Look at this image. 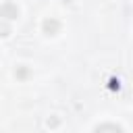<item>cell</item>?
<instances>
[{
  "label": "cell",
  "instance_id": "6da1fadb",
  "mask_svg": "<svg viewBox=\"0 0 133 133\" xmlns=\"http://www.w3.org/2000/svg\"><path fill=\"white\" fill-rule=\"evenodd\" d=\"M42 31H44L46 35H56V33L60 31V21H58V19H54V17L46 19V21L42 23Z\"/></svg>",
  "mask_w": 133,
  "mask_h": 133
},
{
  "label": "cell",
  "instance_id": "7a4b0ae2",
  "mask_svg": "<svg viewBox=\"0 0 133 133\" xmlns=\"http://www.w3.org/2000/svg\"><path fill=\"white\" fill-rule=\"evenodd\" d=\"M0 17H4V19H8V21L17 19V17H19V8H17V4H12V2H4V4L0 6Z\"/></svg>",
  "mask_w": 133,
  "mask_h": 133
},
{
  "label": "cell",
  "instance_id": "3957f363",
  "mask_svg": "<svg viewBox=\"0 0 133 133\" xmlns=\"http://www.w3.org/2000/svg\"><path fill=\"white\" fill-rule=\"evenodd\" d=\"M94 131H96V133H104V131H116V133H121L123 127L116 125V123H104V125H96Z\"/></svg>",
  "mask_w": 133,
  "mask_h": 133
},
{
  "label": "cell",
  "instance_id": "277c9868",
  "mask_svg": "<svg viewBox=\"0 0 133 133\" xmlns=\"http://www.w3.org/2000/svg\"><path fill=\"white\" fill-rule=\"evenodd\" d=\"M108 89H110V91H118V89H121V81H118L116 77H110V79H108Z\"/></svg>",
  "mask_w": 133,
  "mask_h": 133
},
{
  "label": "cell",
  "instance_id": "5b68a950",
  "mask_svg": "<svg viewBox=\"0 0 133 133\" xmlns=\"http://www.w3.org/2000/svg\"><path fill=\"white\" fill-rule=\"evenodd\" d=\"M15 75H17L19 79H25V77L29 75V69H27V66H17V71H15Z\"/></svg>",
  "mask_w": 133,
  "mask_h": 133
},
{
  "label": "cell",
  "instance_id": "8992f818",
  "mask_svg": "<svg viewBox=\"0 0 133 133\" xmlns=\"http://www.w3.org/2000/svg\"><path fill=\"white\" fill-rule=\"evenodd\" d=\"M8 33H10V27H8V25H4V23H2V25H0V35H2V37H6V35H8Z\"/></svg>",
  "mask_w": 133,
  "mask_h": 133
},
{
  "label": "cell",
  "instance_id": "52a82bcc",
  "mask_svg": "<svg viewBox=\"0 0 133 133\" xmlns=\"http://www.w3.org/2000/svg\"><path fill=\"white\" fill-rule=\"evenodd\" d=\"M58 125V118H48V127H56Z\"/></svg>",
  "mask_w": 133,
  "mask_h": 133
}]
</instances>
